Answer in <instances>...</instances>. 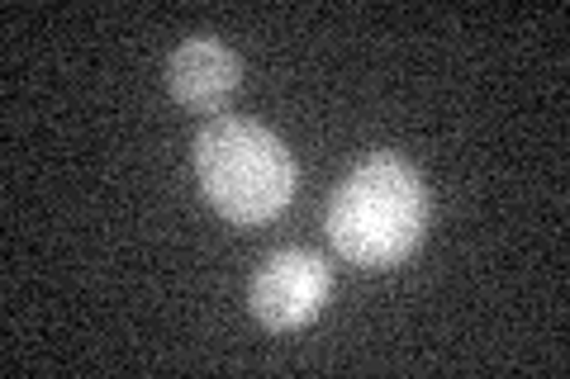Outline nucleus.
<instances>
[{
	"instance_id": "nucleus-1",
	"label": "nucleus",
	"mask_w": 570,
	"mask_h": 379,
	"mask_svg": "<svg viewBox=\"0 0 570 379\" xmlns=\"http://www.w3.org/2000/svg\"><path fill=\"white\" fill-rule=\"evenodd\" d=\"M328 242L352 266L385 270L400 266L428 232V190L419 171L395 152H376L333 190Z\"/></svg>"
},
{
	"instance_id": "nucleus-2",
	"label": "nucleus",
	"mask_w": 570,
	"mask_h": 379,
	"mask_svg": "<svg viewBox=\"0 0 570 379\" xmlns=\"http://www.w3.org/2000/svg\"><path fill=\"white\" fill-rule=\"evenodd\" d=\"M195 176L228 223L257 228L295 200L291 148L253 119H209L195 138Z\"/></svg>"
},
{
	"instance_id": "nucleus-3",
	"label": "nucleus",
	"mask_w": 570,
	"mask_h": 379,
	"mask_svg": "<svg viewBox=\"0 0 570 379\" xmlns=\"http://www.w3.org/2000/svg\"><path fill=\"white\" fill-rule=\"evenodd\" d=\"M328 290H333L328 261L318 251L291 247L262 261V270L253 276V290H247V303H253L257 322H266L276 332H291L324 313Z\"/></svg>"
},
{
	"instance_id": "nucleus-4",
	"label": "nucleus",
	"mask_w": 570,
	"mask_h": 379,
	"mask_svg": "<svg viewBox=\"0 0 570 379\" xmlns=\"http://www.w3.org/2000/svg\"><path fill=\"white\" fill-rule=\"evenodd\" d=\"M243 81V62H238V52L219 43V39H209V33H195V39H186L181 48L171 52V62H167V86H171V96L186 104V110L195 114H219L228 96L238 90Z\"/></svg>"
}]
</instances>
